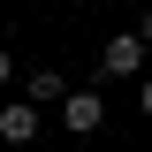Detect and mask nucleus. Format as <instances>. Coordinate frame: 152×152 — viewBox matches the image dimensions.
I'll use <instances>...</instances> for the list:
<instances>
[{"label": "nucleus", "instance_id": "obj_1", "mask_svg": "<svg viewBox=\"0 0 152 152\" xmlns=\"http://www.w3.org/2000/svg\"><path fill=\"white\" fill-rule=\"evenodd\" d=\"M99 76H145V38L137 31H114L107 53H99Z\"/></svg>", "mask_w": 152, "mask_h": 152}, {"label": "nucleus", "instance_id": "obj_2", "mask_svg": "<svg viewBox=\"0 0 152 152\" xmlns=\"http://www.w3.org/2000/svg\"><path fill=\"white\" fill-rule=\"evenodd\" d=\"M38 129H46V114H38L31 99H8V107H0V145H31Z\"/></svg>", "mask_w": 152, "mask_h": 152}, {"label": "nucleus", "instance_id": "obj_3", "mask_svg": "<svg viewBox=\"0 0 152 152\" xmlns=\"http://www.w3.org/2000/svg\"><path fill=\"white\" fill-rule=\"evenodd\" d=\"M99 122H107V99H99V91H69V107H61V129H69V137H91Z\"/></svg>", "mask_w": 152, "mask_h": 152}, {"label": "nucleus", "instance_id": "obj_4", "mask_svg": "<svg viewBox=\"0 0 152 152\" xmlns=\"http://www.w3.org/2000/svg\"><path fill=\"white\" fill-rule=\"evenodd\" d=\"M23 99H31L38 114H46V107H69V84H61V69H31V76H23Z\"/></svg>", "mask_w": 152, "mask_h": 152}, {"label": "nucleus", "instance_id": "obj_5", "mask_svg": "<svg viewBox=\"0 0 152 152\" xmlns=\"http://www.w3.org/2000/svg\"><path fill=\"white\" fill-rule=\"evenodd\" d=\"M8 84H15V53H0V91H8Z\"/></svg>", "mask_w": 152, "mask_h": 152}, {"label": "nucleus", "instance_id": "obj_6", "mask_svg": "<svg viewBox=\"0 0 152 152\" xmlns=\"http://www.w3.org/2000/svg\"><path fill=\"white\" fill-rule=\"evenodd\" d=\"M137 107H145V114H152V76H145V84H137Z\"/></svg>", "mask_w": 152, "mask_h": 152}, {"label": "nucleus", "instance_id": "obj_7", "mask_svg": "<svg viewBox=\"0 0 152 152\" xmlns=\"http://www.w3.org/2000/svg\"><path fill=\"white\" fill-rule=\"evenodd\" d=\"M137 38H145V46H152V8H145V15H137Z\"/></svg>", "mask_w": 152, "mask_h": 152}]
</instances>
